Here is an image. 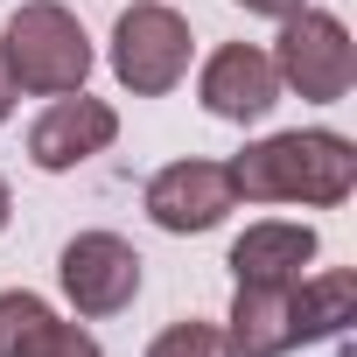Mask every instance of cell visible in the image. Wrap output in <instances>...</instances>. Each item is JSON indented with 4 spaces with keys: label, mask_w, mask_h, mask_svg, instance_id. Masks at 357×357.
Segmentation results:
<instances>
[{
    "label": "cell",
    "mask_w": 357,
    "mask_h": 357,
    "mask_svg": "<svg viewBox=\"0 0 357 357\" xmlns=\"http://www.w3.org/2000/svg\"><path fill=\"white\" fill-rule=\"evenodd\" d=\"M357 322V273L329 266V273H301L294 280V329L301 343H329Z\"/></svg>",
    "instance_id": "cell-11"
},
{
    "label": "cell",
    "mask_w": 357,
    "mask_h": 357,
    "mask_svg": "<svg viewBox=\"0 0 357 357\" xmlns=\"http://www.w3.org/2000/svg\"><path fill=\"white\" fill-rule=\"evenodd\" d=\"M43 357H105V350H98V336H91V329L63 322V329L50 336V350H43Z\"/></svg>",
    "instance_id": "cell-14"
},
{
    "label": "cell",
    "mask_w": 357,
    "mask_h": 357,
    "mask_svg": "<svg viewBox=\"0 0 357 357\" xmlns=\"http://www.w3.org/2000/svg\"><path fill=\"white\" fill-rule=\"evenodd\" d=\"M56 280H63V301L84 322H105V315L133 308V294H140V252L119 231H77L63 245V259H56Z\"/></svg>",
    "instance_id": "cell-6"
},
{
    "label": "cell",
    "mask_w": 357,
    "mask_h": 357,
    "mask_svg": "<svg viewBox=\"0 0 357 357\" xmlns=\"http://www.w3.org/2000/svg\"><path fill=\"white\" fill-rule=\"evenodd\" d=\"M147 357H238V350H231V336H225L218 322H197V315H190V322H168V329L147 343Z\"/></svg>",
    "instance_id": "cell-13"
},
{
    "label": "cell",
    "mask_w": 357,
    "mask_h": 357,
    "mask_svg": "<svg viewBox=\"0 0 357 357\" xmlns=\"http://www.w3.org/2000/svg\"><path fill=\"white\" fill-rule=\"evenodd\" d=\"M197 98L211 119L225 126H259L273 105H280V70L259 43H218L197 70Z\"/></svg>",
    "instance_id": "cell-7"
},
{
    "label": "cell",
    "mask_w": 357,
    "mask_h": 357,
    "mask_svg": "<svg viewBox=\"0 0 357 357\" xmlns=\"http://www.w3.org/2000/svg\"><path fill=\"white\" fill-rule=\"evenodd\" d=\"M8 218H15V197H8V175H0V231H8Z\"/></svg>",
    "instance_id": "cell-17"
},
{
    "label": "cell",
    "mask_w": 357,
    "mask_h": 357,
    "mask_svg": "<svg viewBox=\"0 0 357 357\" xmlns=\"http://www.w3.org/2000/svg\"><path fill=\"white\" fill-rule=\"evenodd\" d=\"M56 329H63V315L36 287H8L0 294V357H43Z\"/></svg>",
    "instance_id": "cell-12"
},
{
    "label": "cell",
    "mask_w": 357,
    "mask_h": 357,
    "mask_svg": "<svg viewBox=\"0 0 357 357\" xmlns=\"http://www.w3.org/2000/svg\"><path fill=\"white\" fill-rule=\"evenodd\" d=\"M231 183L245 204H301V211H336L357 190V140L336 126H287L252 140L231 161Z\"/></svg>",
    "instance_id": "cell-1"
},
{
    "label": "cell",
    "mask_w": 357,
    "mask_h": 357,
    "mask_svg": "<svg viewBox=\"0 0 357 357\" xmlns=\"http://www.w3.org/2000/svg\"><path fill=\"white\" fill-rule=\"evenodd\" d=\"M0 63H8L15 91L29 98H63V91H84L91 77V36L84 22L63 8V0H22L0 29Z\"/></svg>",
    "instance_id": "cell-2"
},
{
    "label": "cell",
    "mask_w": 357,
    "mask_h": 357,
    "mask_svg": "<svg viewBox=\"0 0 357 357\" xmlns=\"http://www.w3.org/2000/svg\"><path fill=\"white\" fill-rule=\"evenodd\" d=\"M190 56H197V36L168 0H133L112 22V77L133 98H168L190 77Z\"/></svg>",
    "instance_id": "cell-3"
},
{
    "label": "cell",
    "mask_w": 357,
    "mask_h": 357,
    "mask_svg": "<svg viewBox=\"0 0 357 357\" xmlns=\"http://www.w3.org/2000/svg\"><path fill=\"white\" fill-rule=\"evenodd\" d=\"M15 98H22V91H15V77H8V63H0V126H8V112H15Z\"/></svg>",
    "instance_id": "cell-16"
},
{
    "label": "cell",
    "mask_w": 357,
    "mask_h": 357,
    "mask_svg": "<svg viewBox=\"0 0 357 357\" xmlns=\"http://www.w3.org/2000/svg\"><path fill=\"white\" fill-rule=\"evenodd\" d=\"M266 56L280 70V91H301L308 105H343L357 84V43L329 8H294Z\"/></svg>",
    "instance_id": "cell-4"
},
{
    "label": "cell",
    "mask_w": 357,
    "mask_h": 357,
    "mask_svg": "<svg viewBox=\"0 0 357 357\" xmlns=\"http://www.w3.org/2000/svg\"><path fill=\"white\" fill-rule=\"evenodd\" d=\"M225 336H231L238 357H287V350H301V329H294V287L238 280L231 315H225Z\"/></svg>",
    "instance_id": "cell-10"
},
{
    "label": "cell",
    "mask_w": 357,
    "mask_h": 357,
    "mask_svg": "<svg viewBox=\"0 0 357 357\" xmlns=\"http://www.w3.org/2000/svg\"><path fill=\"white\" fill-rule=\"evenodd\" d=\"M245 15H266V22H287L294 8H308V0H238Z\"/></svg>",
    "instance_id": "cell-15"
},
{
    "label": "cell",
    "mask_w": 357,
    "mask_h": 357,
    "mask_svg": "<svg viewBox=\"0 0 357 357\" xmlns=\"http://www.w3.org/2000/svg\"><path fill=\"white\" fill-rule=\"evenodd\" d=\"M112 140H119V112H112L105 98L63 91V98H50V105L36 112V126H29V161H36L43 175H70V168H84L91 154H105Z\"/></svg>",
    "instance_id": "cell-8"
},
{
    "label": "cell",
    "mask_w": 357,
    "mask_h": 357,
    "mask_svg": "<svg viewBox=\"0 0 357 357\" xmlns=\"http://www.w3.org/2000/svg\"><path fill=\"white\" fill-rule=\"evenodd\" d=\"M147 218H154V231H168V238H197V231H218L231 211H238V183H231V161H204V154H190V161H168V168H154L147 175Z\"/></svg>",
    "instance_id": "cell-5"
},
{
    "label": "cell",
    "mask_w": 357,
    "mask_h": 357,
    "mask_svg": "<svg viewBox=\"0 0 357 357\" xmlns=\"http://www.w3.org/2000/svg\"><path fill=\"white\" fill-rule=\"evenodd\" d=\"M322 252L315 225H287V218H259L231 238V280H266V287H294L308 273V259Z\"/></svg>",
    "instance_id": "cell-9"
}]
</instances>
